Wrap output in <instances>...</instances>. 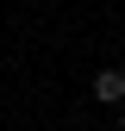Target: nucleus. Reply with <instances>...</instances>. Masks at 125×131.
I'll return each instance as SVG.
<instances>
[{
  "instance_id": "nucleus-1",
  "label": "nucleus",
  "mask_w": 125,
  "mask_h": 131,
  "mask_svg": "<svg viewBox=\"0 0 125 131\" xmlns=\"http://www.w3.org/2000/svg\"><path fill=\"white\" fill-rule=\"evenodd\" d=\"M94 100L125 106V69H100V75H94Z\"/></svg>"
},
{
  "instance_id": "nucleus-2",
  "label": "nucleus",
  "mask_w": 125,
  "mask_h": 131,
  "mask_svg": "<svg viewBox=\"0 0 125 131\" xmlns=\"http://www.w3.org/2000/svg\"><path fill=\"white\" fill-rule=\"evenodd\" d=\"M119 131H125V106H119Z\"/></svg>"
}]
</instances>
